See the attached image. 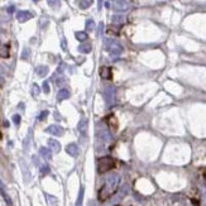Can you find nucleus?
<instances>
[{"mask_svg":"<svg viewBox=\"0 0 206 206\" xmlns=\"http://www.w3.org/2000/svg\"><path fill=\"white\" fill-rule=\"evenodd\" d=\"M115 167H116V161L113 157L106 156V157H101L97 160V172L100 175H104L106 172L113 171Z\"/></svg>","mask_w":206,"mask_h":206,"instance_id":"1","label":"nucleus"},{"mask_svg":"<svg viewBox=\"0 0 206 206\" xmlns=\"http://www.w3.org/2000/svg\"><path fill=\"white\" fill-rule=\"evenodd\" d=\"M115 191H116V184H114L113 186H111L110 184H105L99 190V200L101 201V202H104V201L109 199Z\"/></svg>","mask_w":206,"mask_h":206,"instance_id":"2","label":"nucleus"},{"mask_svg":"<svg viewBox=\"0 0 206 206\" xmlns=\"http://www.w3.org/2000/svg\"><path fill=\"white\" fill-rule=\"evenodd\" d=\"M105 121H106V124H107V126L110 128L111 132H116V130H118V126H119L118 118H116L114 114L107 115L106 118H105Z\"/></svg>","mask_w":206,"mask_h":206,"instance_id":"3","label":"nucleus"},{"mask_svg":"<svg viewBox=\"0 0 206 206\" xmlns=\"http://www.w3.org/2000/svg\"><path fill=\"white\" fill-rule=\"evenodd\" d=\"M100 77L102 80H113V68L109 66H102L100 68Z\"/></svg>","mask_w":206,"mask_h":206,"instance_id":"4","label":"nucleus"},{"mask_svg":"<svg viewBox=\"0 0 206 206\" xmlns=\"http://www.w3.org/2000/svg\"><path fill=\"white\" fill-rule=\"evenodd\" d=\"M0 57L1 58L10 57V47H9V44H0Z\"/></svg>","mask_w":206,"mask_h":206,"instance_id":"5","label":"nucleus"},{"mask_svg":"<svg viewBox=\"0 0 206 206\" xmlns=\"http://www.w3.org/2000/svg\"><path fill=\"white\" fill-rule=\"evenodd\" d=\"M47 132L51 133V134H54V135H61L62 134V129H61L59 126H49V128L47 129Z\"/></svg>","mask_w":206,"mask_h":206,"instance_id":"6","label":"nucleus"},{"mask_svg":"<svg viewBox=\"0 0 206 206\" xmlns=\"http://www.w3.org/2000/svg\"><path fill=\"white\" fill-rule=\"evenodd\" d=\"M67 152L71 154V156H76V152H77V147L75 144H71V146L67 147Z\"/></svg>","mask_w":206,"mask_h":206,"instance_id":"7","label":"nucleus"},{"mask_svg":"<svg viewBox=\"0 0 206 206\" xmlns=\"http://www.w3.org/2000/svg\"><path fill=\"white\" fill-rule=\"evenodd\" d=\"M48 143H49V146L52 147L56 152H58L59 151V144L56 142V140H53V139H51V140H48Z\"/></svg>","mask_w":206,"mask_h":206,"instance_id":"8","label":"nucleus"},{"mask_svg":"<svg viewBox=\"0 0 206 206\" xmlns=\"http://www.w3.org/2000/svg\"><path fill=\"white\" fill-rule=\"evenodd\" d=\"M41 154L46 158V160H49V158H51V153H49V151L47 148H42L41 149Z\"/></svg>","mask_w":206,"mask_h":206,"instance_id":"9","label":"nucleus"},{"mask_svg":"<svg viewBox=\"0 0 206 206\" xmlns=\"http://www.w3.org/2000/svg\"><path fill=\"white\" fill-rule=\"evenodd\" d=\"M18 18H19V20H25V19H28V18H30V14H28L25 12H20L19 14H18Z\"/></svg>","mask_w":206,"mask_h":206,"instance_id":"10","label":"nucleus"},{"mask_svg":"<svg viewBox=\"0 0 206 206\" xmlns=\"http://www.w3.org/2000/svg\"><path fill=\"white\" fill-rule=\"evenodd\" d=\"M19 121H20V116H19V115H15V116H14V123H15V124H19Z\"/></svg>","mask_w":206,"mask_h":206,"instance_id":"11","label":"nucleus"},{"mask_svg":"<svg viewBox=\"0 0 206 206\" xmlns=\"http://www.w3.org/2000/svg\"><path fill=\"white\" fill-rule=\"evenodd\" d=\"M48 167H47V166H44L43 168H42V173H43V175H46V173H48Z\"/></svg>","mask_w":206,"mask_h":206,"instance_id":"12","label":"nucleus"},{"mask_svg":"<svg viewBox=\"0 0 206 206\" xmlns=\"http://www.w3.org/2000/svg\"><path fill=\"white\" fill-rule=\"evenodd\" d=\"M205 182H206V173H205Z\"/></svg>","mask_w":206,"mask_h":206,"instance_id":"13","label":"nucleus"},{"mask_svg":"<svg viewBox=\"0 0 206 206\" xmlns=\"http://www.w3.org/2000/svg\"><path fill=\"white\" fill-rule=\"evenodd\" d=\"M0 137H1V134H0Z\"/></svg>","mask_w":206,"mask_h":206,"instance_id":"14","label":"nucleus"},{"mask_svg":"<svg viewBox=\"0 0 206 206\" xmlns=\"http://www.w3.org/2000/svg\"><path fill=\"white\" fill-rule=\"evenodd\" d=\"M116 206H119V205H116Z\"/></svg>","mask_w":206,"mask_h":206,"instance_id":"15","label":"nucleus"}]
</instances>
